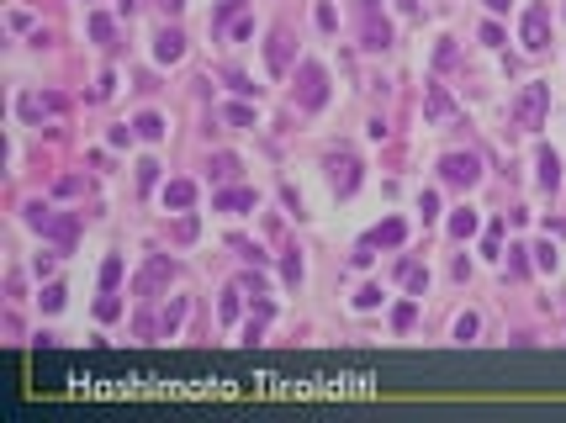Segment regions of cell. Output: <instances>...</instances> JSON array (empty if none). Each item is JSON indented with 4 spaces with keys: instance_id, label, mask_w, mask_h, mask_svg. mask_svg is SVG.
Masks as SVG:
<instances>
[{
    "instance_id": "6da1fadb",
    "label": "cell",
    "mask_w": 566,
    "mask_h": 423,
    "mask_svg": "<svg viewBox=\"0 0 566 423\" xmlns=\"http://www.w3.org/2000/svg\"><path fill=\"white\" fill-rule=\"evenodd\" d=\"M323 101H328V69H323V64H313V59L296 64V106L318 111Z\"/></svg>"
},
{
    "instance_id": "7a4b0ae2",
    "label": "cell",
    "mask_w": 566,
    "mask_h": 423,
    "mask_svg": "<svg viewBox=\"0 0 566 423\" xmlns=\"http://www.w3.org/2000/svg\"><path fill=\"white\" fill-rule=\"evenodd\" d=\"M545 111H550V91L545 85H524L514 101V127H524V132L545 127Z\"/></svg>"
},
{
    "instance_id": "3957f363",
    "label": "cell",
    "mask_w": 566,
    "mask_h": 423,
    "mask_svg": "<svg viewBox=\"0 0 566 423\" xmlns=\"http://www.w3.org/2000/svg\"><path fill=\"white\" fill-rule=\"evenodd\" d=\"M170 281H175V265H170V254H154V260L143 265L138 275H132V296H159Z\"/></svg>"
},
{
    "instance_id": "277c9868",
    "label": "cell",
    "mask_w": 566,
    "mask_h": 423,
    "mask_svg": "<svg viewBox=\"0 0 566 423\" xmlns=\"http://www.w3.org/2000/svg\"><path fill=\"white\" fill-rule=\"evenodd\" d=\"M439 175H445L450 185H461V191H471V185L482 180V159H476V153H445V159H439Z\"/></svg>"
},
{
    "instance_id": "5b68a950",
    "label": "cell",
    "mask_w": 566,
    "mask_h": 423,
    "mask_svg": "<svg viewBox=\"0 0 566 423\" xmlns=\"http://www.w3.org/2000/svg\"><path fill=\"white\" fill-rule=\"evenodd\" d=\"M519 37H524L529 53H540V48L550 42V11H545V6H529V11H524V27H519Z\"/></svg>"
},
{
    "instance_id": "8992f818",
    "label": "cell",
    "mask_w": 566,
    "mask_h": 423,
    "mask_svg": "<svg viewBox=\"0 0 566 423\" xmlns=\"http://www.w3.org/2000/svg\"><path fill=\"white\" fill-rule=\"evenodd\" d=\"M27 222H32L37 233H53L59 243H69V238H74V222H69V217H53V212L42 207V202H32V207H27Z\"/></svg>"
},
{
    "instance_id": "52a82bcc",
    "label": "cell",
    "mask_w": 566,
    "mask_h": 423,
    "mask_svg": "<svg viewBox=\"0 0 566 423\" xmlns=\"http://www.w3.org/2000/svg\"><path fill=\"white\" fill-rule=\"evenodd\" d=\"M328 170H334V191L339 196H354V185H360V159H354V153H334Z\"/></svg>"
},
{
    "instance_id": "ba28073f",
    "label": "cell",
    "mask_w": 566,
    "mask_h": 423,
    "mask_svg": "<svg viewBox=\"0 0 566 423\" xmlns=\"http://www.w3.org/2000/svg\"><path fill=\"white\" fill-rule=\"evenodd\" d=\"M265 59H270V74H286V64H291V32L275 27L270 42H265Z\"/></svg>"
},
{
    "instance_id": "9c48e42d",
    "label": "cell",
    "mask_w": 566,
    "mask_h": 423,
    "mask_svg": "<svg viewBox=\"0 0 566 423\" xmlns=\"http://www.w3.org/2000/svg\"><path fill=\"white\" fill-rule=\"evenodd\" d=\"M424 117L429 122H455V101H450L445 85H429L424 91Z\"/></svg>"
},
{
    "instance_id": "30bf717a",
    "label": "cell",
    "mask_w": 566,
    "mask_h": 423,
    "mask_svg": "<svg viewBox=\"0 0 566 423\" xmlns=\"http://www.w3.org/2000/svg\"><path fill=\"white\" fill-rule=\"evenodd\" d=\"M53 111H64V95H27V101H21V117H27V122L53 117Z\"/></svg>"
},
{
    "instance_id": "8fae6325",
    "label": "cell",
    "mask_w": 566,
    "mask_h": 423,
    "mask_svg": "<svg viewBox=\"0 0 566 423\" xmlns=\"http://www.w3.org/2000/svg\"><path fill=\"white\" fill-rule=\"evenodd\" d=\"M180 53H185V37L164 27V32H159V42H154V59H159V64H175Z\"/></svg>"
},
{
    "instance_id": "7c38bea8",
    "label": "cell",
    "mask_w": 566,
    "mask_h": 423,
    "mask_svg": "<svg viewBox=\"0 0 566 423\" xmlns=\"http://www.w3.org/2000/svg\"><path fill=\"white\" fill-rule=\"evenodd\" d=\"M386 42H392V27H386V21H376V11L365 6V48H386Z\"/></svg>"
},
{
    "instance_id": "4fadbf2b",
    "label": "cell",
    "mask_w": 566,
    "mask_h": 423,
    "mask_svg": "<svg viewBox=\"0 0 566 423\" xmlns=\"http://www.w3.org/2000/svg\"><path fill=\"white\" fill-rule=\"evenodd\" d=\"M191 202H196V185H191V180H170V185H164V207L185 212Z\"/></svg>"
},
{
    "instance_id": "5bb4252c",
    "label": "cell",
    "mask_w": 566,
    "mask_h": 423,
    "mask_svg": "<svg viewBox=\"0 0 566 423\" xmlns=\"http://www.w3.org/2000/svg\"><path fill=\"white\" fill-rule=\"evenodd\" d=\"M540 185H545V191H556V185H561V159L550 149H540Z\"/></svg>"
},
{
    "instance_id": "9a60e30c",
    "label": "cell",
    "mask_w": 566,
    "mask_h": 423,
    "mask_svg": "<svg viewBox=\"0 0 566 423\" xmlns=\"http://www.w3.org/2000/svg\"><path fill=\"white\" fill-rule=\"evenodd\" d=\"M403 238H408V228H403V222H397V217H392V222H381V228L371 233V243H381V249H397V243H403Z\"/></svg>"
},
{
    "instance_id": "2e32d148",
    "label": "cell",
    "mask_w": 566,
    "mask_h": 423,
    "mask_svg": "<svg viewBox=\"0 0 566 423\" xmlns=\"http://www.w3.org/2000/svg\"><path fill=\"white\" fill-rule=\"evenodd\" d=\"M265 323H270V302H254V318L243 323V344H260V333H265Z\"/></svg>"
},
{
    "instance_id": "e0dca14e",
    "label": "cell",
    "mask_w": 566,
    "mask_h": 423,
    "mask_svg": "<svg viewBox=\"0 0 566 423\" xmlns=\"http://www.w3.org/2000/svg\"><path fill=\"white\" fill-rule=\"evenodd\" d=\"M249 207H254V191H243V185L217 196V212H249Z\"/></svg>"
},
{
    "instance_id": "ac0fdd59",
    "label": "cell",
    "mask_w": 566,
    "mask_h": 423,
    "mask_svg": "<svg viewBox=\"0 0 566 423\" xmlns=\"http://www.w3.org/2000/svg\"><path fill=\"white\" fill-rule=\"evenodd\" d=\"M238 296H243V281H238V286H228V291H223V302H217V318H223V323L238 318Z\"/></svg>"
},
{
    "instance_id": "d6986e66",
    "label": "cell",
    "mask_w": 566,
    "mask_h": 423,
    "mask_svg": "<svg viewBox=\"0 0 566 423\" xmlns=\"http://www.w3.org/2000/svg\"><path fill=\"white\" fill-rule=\"evenodd\" d=\"M132 127H138V138H149V143H159V138H164V122L154 117V111H143V117L132 122Z\"/></svg>"
},
{
    "instance_id": "ffe728a7",
    "label": "cell",
    "mask_w": 566,
    "mask_h": 423,
    "mask_svg": "<svg viewBox=\"0 0 566 423\" xmlns=\"http://www.w3.org/2000/svg\"><path fill=\"white\" fill-rule=\"evenodd\" d=\"M450 233H455V238H471V233H476V212H455V217H450Z\"/></svg>"
},
{
    "instance_id": "44dd1931",
    "label": "cell",
    "mask_w": 566,
    "mask_h": 423,
    "mask_svg": "<svg viewBox=\"0 0 566 423\" xmlns=\"http://www.w3.org/2000/svg\"><path fill=\"white\" fill-rule=\"evenodd\" d=\"M207 170H212L217 180H233V175H238V159H233V153H212V164H207Z\"/></svg>"
},
{
    "instance_id": "7402d4cb",
    "label": "cell",
    "mask_w": 566,
    "mask_h": 423,
    "mask_svg": "<svg viewBox=\"0 0 566 423\" xmlns=\"http://www.w3.org/2000/svg\"><path fill=\"white\" fill-rule=\"evenodd\" d=\"M180 318H185V302H170L159 313V333H175V328H180Z\"/></svg>"
},
{
    "instance_id": "603a6c76",
    "label": "cell",
    "mask_w": 566,
    "mask_h": 423,
    "mask_svg": "<svg viewBox=\"0 0 566 423\" xmlns=\"http://www.w3.org/2000/svg\"><path fill=\"white\" fill-rule=\"evenodd\" d=\"M403 286H408V291H424V286H429V270H424V265H403Z\"/></svg>"
},
{
    "instance_id": "cb8c5ba5",
    "label": "cell",
    "mask_w": 566,
    "mask_h": 423,
    "mask_svg": "<svg viewBox=\"0 0 566 423\" xmlns=\"http://www.w3.org/2000/svg\"><path fill=\"white\" fill-rule=\"evenodd\" d=\"M223 122H233V127H254V106H223Z\"/></svg>"
},
{
    "instance_id": "d4e9b609",
    "label": "cell",
    "mask_w": 566,
    "mask_h": 423,
    "mask_svg": "<svg viewBox=\"0 0 566 423\" xmlns=\"http://www.w3.org/2000/svg\"><path fill=\"white\" fill-rule=\"evenodd\" d=\"M476 328H482V323H476V313L455 318V339H461V344H471V339H476Z\"/></svg>"
},
{
    "instance_id": "484cf974",
    "label": "cell",
    "mask_w": 566,
    "mask_h": 423,
    "mask_svg": "<svg viewBox=\"0 0 566 423\" xmlns=\"http://www.w3.org/2000/svg\"><path fill=\"white\" fill-rule=\"evenodd\" d=\"M413 318H418L413 302H397V307H392V328H413Z\"/></svg>"
},
{
    "instance_id": "4316f807",
    "label": "cell",
    "mask_w": 566,
    "mask_h": 423,
    "mask_svg": "<svg viewBox=\"0 0 566 423\" xmlns=\"http://www.w3.org/2000/svg\"><path fill=\"white\" fill-rule=\"evenodd\" d=\"M117 313H122V302H117V296H112V291H106V296H101V302H96V318H101V323H112Z\"/></svg>"
},
{
    "instance_id": "83f0119b",
    "label": "cell",
    "mask_w": 566,
    "mask_h": 423,
    "mask_svg": "<svg viewBox=\"0 0 566 423\" xmlns=\"http://www.w3.org/2000/svg\"><path fill=\"white\" fill-rule=\"evenodd\" d=\"M117 281H122V260H106L101 265V291H112Z\"/></svg>"
},
{
    "instance_id": "f1b7e54d",
    "label": "cell",
    "mask_w": 566,
    "mask_h": 423,
    "mask_svg": "<svg viewBox=\"0 0 566 423\" xmlns=\"http://www.w3.org/2000/svg\"><path fill=\"white\" fill-rule=\"evenodd\" d=\"M91 37L96 42H112V16H91Z\"/></svg>"
},
{
    "instance_id": "f546056e",
    "label": "cell",
    "mask_w": 566,
    "mask_h": 423,
    "mask_svg": "<svg viewBox=\"0 0 566 423\" xmlns=\"http://www.w3.org/2000/svg\"><path fill=\"white\" fill-rule=\"evenodd\" d=\"M64 307V286H48V291H42V313H59Z\"/></svg>"
},
{
    "instance_id": "4dcf8cb0",
    "label": "cell",
    "mask_w": 566,
    "mask_h": 423,
    "mask_svg": "<svg viewBox=\"0 0 566 423\" xmlns=\"http://www.w3.org/2000/svg\"><path fill=\"white\" fill-rule=\"evenodd\" d=\"M196 238V217H180L175 222V243H191Z\"/></svg>"
},
{
    "instance_id": "1f68e13d",
    "label": "cell",
    "mask_w": 566,
    "mask_h": 423,
    "mask_svg": "<svg viewBox=\"0 0 566 423\" xmlns=\"http://www.w3.org/2000/svg\"><path fill=\"white\" fill-rule=\"evenodd\" d=\"M535 265H540V270H556V249H550V243H540V249H535Z\"/></svg>"
},
{
    "instance_id": "d6a6232c",
    "label": "cell",
    "mask_w": 566,
    "mask_h": 423,
    "mask_svg": "<svg viewBox=\"0 0 566 423\" xmlns=\"http://www.w3.org/2000/svg\"><path fill=\"white\" fill-rule=\"evenodd\" d=\"M154 180H159V164L143 159V164H138V185H154Z\"/></svg>"
},
{
    "instance_id": "836d02e7",
    "label": "cell",
    "mask_w": 566,
    "mask_h": 423,
    "mask_svg": "<svg viewBox=\"0 0 566 423\" xmlns=\"http://www.w3.org/2000/svg\"><path fill=\"white\" fill-rule=\"evenodd\" d=\"M80 191H85L80 175H64V180H59V196H80Z\"/></svg>"
},
{
    "instance_id": "e575fe53",
    "label": "cell",
    "mask_w": 566,
    "mask_h": 423,
    "mask_svg": "<svg viewBox=\"0 0 566 423\" xmlns=\"http://www.w3.org/2000/svg\"><path fill=\"white\" fill-rule=\"evenodd\" d=\"M508 254H514V260H508V275H514V281H519V275L529 270V260H524V249H508Z\"/></svg>"
},
{
    "instance_id": "d590c367",
    "label": "cell",
    "mask_w": 566,
    "mask_h": 423,
    "mask_svg": "<svg viewBox=\"0 0 566 423\" xmlns=\"http://www.w3.org/2000/svg\"><path fill=\"white\" fill-rule=\"evenodd\" d=\"M418 212H424V222H429V217H439V196H434V191H424V202H418Z\"/></svg>"
},
{
    "instance_id": "8d00e7d4",
    "label": "cell",
    "mask_w": 566,
    "mask_h": 423,
    "mask_svg": "<svg viewBox=\"0 0 566 423\" xmlns=\"http://www.w3.org/2000/svg\"><path fill=\"white\" fill-rule=\"evenodd\" d=\"M354 302H360V307H376V302H381V286H365V291L354 296Z\"/></svg>"
},
{
    "instance_id": "74e56055",
    "label": "cell",
    "mask_w": 566,
    "mask_h": 423,
    "mask_svg": "<svg viewBox=\"0 0 566 423\" xmlns=\"http://www.w3.org/2000/svg\"><path fill=\"white\" fill-rule=\"evenodd\" d=\"M238 6H243V0H223V6H217V16H233Z\"/></svg>"
},
{
    "instance_id": "f35d334b",
    "label": "cell",
    "mask_w": 566,
    "mask_h": 423,
    "mask_svg": "<svg viewBox=\"0 0 566 423\" xmlns=\"http://www.w3.org/2000/svg\"><path fill=\"white\" fill-rule=\"evenodd\" d=\"M185 6V0H164V11H180Z\"/></svg>"
},
{
    "instance_id": "ab89813d",
    "label": "cell",
    "mask_w": 566,
    "mask_h": 423,
    "mask_svg": "<svg viewBox=\"0 0 566 423\" xmlns=\"http://www.w3.org/2000/svg\"><path fill=\"white\" fill-rule=\"evenodd\" d=\"M397 6H403V11H413V6H418V0H397Z\"/></svg>"
}]
</instances>
